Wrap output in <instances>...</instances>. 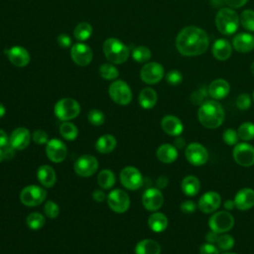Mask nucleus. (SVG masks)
I'll use <instances>...</instances> for the list:
<instances>
[{
    "mask_svg": "<svg viewBox=\"0 0 254 254\" xmlns=\"http://www.w3.org/2000/svg\"><path fill=\"white\" fill-rule=\"evenodd\" d=\"M218 233H216V232H214V231H212V230H210L206 235H205V239H206V241L207 242H209V243H215L216 242V240H217V237H218Z\"/></svg>",
    "mask_w": 254,
    "mask_h": 254,
    "instance_id": "obj_57",
    "label": "nucleus"
},
{
    "mask_svg": "<svg viewBox=\"0 0 254 254\" xmlns=\"http://www.w3.org/2000/svg\"><path fill=\"white\" fill-rule=\"evenodd\" d=\"M232 48L238 53H249L254 50V36L250 33H239L232 40Z\"/></svg>",
    "mask_w": 254,
    "mask_h": 254,
    "instance_id": "obj_24",
    "label": "nucleus"
},
{
    "mask_svg": "<svg viewBox=\"0 0 254 254\" xmlns=\"http://www.w3.org/2000/svg\"><path fill=\"white\" fill-rule=\"evenodd\" d=\"M46 154L49 160L53 163H61L66 158L67 148L62 140L53 138L47 143Z\"/></svg>",
    "mask_w": 254,
    "mask_h": 254,
    "instance_id": "obj_15",
    "label": "nucleus"
},
{
    "mask_svg": "<svg viewBox=\"0 0 254 254\" xmlns=\"http://www.w3.org/2000/svg\"><path fill=\"white\" fill-rule=\"evenodd\" d=\"M209 46L206 32L197 26L183 28L176 38V48L185 57H196L204 54Z\"/></svg>",
    "mask_w": 254,
    "mask_h": 254,
    "instance_id": "obj_1",
    "label": "nucleus"
},
{
    "mask_svg": "<svg viewBox=\"0 0 254 254\" xmlns=\"http://www.w3.org/2000/svg\"><path fill=\"white\" fill-rule=\"evenodd\" d=\"M215 26L222 35H232L239 27V16L234 9L229 7L220 8L215 15Z\"/></svg>",
    "mask_w": 254,
    "mask_h": 254,
    "instance_id": "obj_3",
    "label": "nucleus"
},
{
    "mask_svg": "<svg viewBox=\"0 0 254 254\" xmlns=\"http://www.w3.org/2000/svg\"><path fill=\"white\" fill-rule=\"evenodd\" d=\"M225 113L222 105L214 99L205 100L199 105L197 110V119L199 123L208 129L219 127L224 121Z\"/></svg>",
    "mask_w": 254,
    "mask_h": 254,
    "instance_id": "obj_2",
    "label": "nucleus"
},
{
    "mask_svg": "<svg viewBox=\"0 0 254 254\" xmlns=\"http://www.w3.org/2000/svg\"><path fill=\"white\" fill-rule=\"evenodd\" d=\"M223 207L225 208V210H232L233 208H236L235 207V203H234V200H231V199H227L223 202Z\"/></svg>",
    "mask_w": 254,
    "mask_h": 254,
    "instance_id": "obj_59",
    "label": "nucleus"
},
{
    "mask_svg": "<svg viewBox=\"0 0 254 254\" xmlns=\"http://www.w3.org/2000/svg\"><path fill=\"white\" fill-rule=\"evenodd\" d=\"M235 207L239 210H248L254 206V190L243 188L234 196Z\"/></svg>",
    "mask_w": 254,
    "mask_h": 254,
    "instance_id": "obj_21",
    "label": "nucleus"
},
{
    "mask_svg": "<svg viewBox=\"0 0 254 254\" xmlns=\"http://www.w3.org/2000/svg\"><path fill=\"white\" fill-rule=\"evenodd\" d=\"M168 217L158 211H154L148 218V225L154 232H162L168 227Z\"/></svg>",
    "mask_w": 254,
    "mask_h": 254,
    "instance_id": "obj_31",
    "label": "nucleus"
},
{
    "mask_svg": "<svg viewBox=\"0 0 254 254\" xmlns=\"http://www.w3.org/2000/svg\"><path fill=\"white\" fill-rule=\"evenodd\" d=\"M174 146L177 149H183V148L187 147V144H186V141L184 138L177 136V138L174 140Z\"/></svg>",
    "mask_w": 254,
    "mask_h": 254,
    "instance_id": "obj_56",
    "label": "nucleus"
},
{
    "mask_svg": "<svg viewBox=\"0 0 254 254\" xmlns=\"http://www.w3.org/2000/svg\"><path fill=\"white\" fill-rule=\"evenodd\" d=\"M239 21L245 30L249 32H254V10H244L239 16Z\"/></svg>",
    "mask_w": 254,
    "mask_h": 254,
    "instance_id": "obj_40",
    "label": "nucleus"
},
{
    "mask_svg": "<svg viewBox=\"0 0 254 254\" xmlns=\"http://www.w3.org/2000/svg\"><path fill=\"white\" fill-rule=\"evenodd\" d=\"M234 238L230 235V234H226V233H221L220 235H218L217 240H216V246L218 247L219 250H223V251H227L232 249V247L234 246Z\"/></svg>",
    "mask_w": 254,
    "mask_h": 254,
    "instance_id": "obj_41",
    "label": "nucleus"
},
{
    "mask_svg": "<svg viewBox=\"0 0 254 254\" xmlns=\"http://www.w3.org/2000/svg\"><path fill=\"white\" fill-rule=\"evenodd\" d=\"M87 120L94 126H101L105 122V115L101 110L91 109L87 114Z\"/></svg>",
    "mask_w": 254,
    "mask_h": 254,
    "instance_id": "obj_43",
    "label": "nucleus"
},
{
    "mask_svg": "<svg viewBox=\"0 0 254 254\" xmlns=\"http://www.w3.org/2000/svg\"><path fill=\"white\" fill-rule=\"evenodd\" d=\"M221 205V197L218 192L209 190L204 192L198 199L197 206L203 213L215 212Z\"/></svg>",
    "mask_w": 254,
    "mask_h": 254,
    "instance_id": "obj_18",
    "label": "nucleus"
},
{
    "mask_svg": "<svg viewBox=\"0 0 254 254\" xmlns=\"http://www.w3.org/2000/svg\"><path fill=\"white\" fill-rule=\"evenodd\" d=\"M212 56L218 61H226L231 57L232 45L226 39H217L211 47Z\"/></svg>",
    "mask_w": 254,
    "mask_h": 254,
    "instance_id": "obj_25",
    "label": "nucleus"
},
{
    "mask_svg": "<svg viewBox=\"0 0 254 254\" xmlns=\"http://www.w3.org/2000/svg\"><path fill=\"white\" fill-rule=\"evenodd\" d=\"M107 204L114 212L123 213L127 211L130 206V197L123 190L115 189L108 193Z\"/></svg>",
    "mask_w": 254,
    "mask_h": 254,
    "instance_id": "obj_10",
    "label": "nucleus"
},
{
    "mask_svg": "<svg viewBox=\"0 0 254 254\" xmlns=\"http://www.w3.org/2000/svg\"><path fill=\"white\" fill-rule=\"evenodd\" d=\"M234 161L242 167L254 165V147L247 142L237 143L232 151Z\"/></svg>",
    "mask_w": 254,
    "mask_h": 254,
    "instance_id": "obj_13",
    "label": "nucleus"
},
{
    "mask_svg": "<svg viewBox=\"0 0 254 254\" xmlns=\"http://www.w3.org/2000/svg\"><path fill=\"white\" fill-rule=\"evenodd\" d=\"M60 134L64 139L67 141H73L76 139L78 135V129L73 123L68 121H64L60 125Z\"/></svg>",
    "mask_w": 254,
    "mask_h": 254,
    "instance_id": "obj_34",
    "label": "nucleus"
},
{
    "mask_svg": "<svg viewBox=\"0 0 254 254\" xmlns=\"http://www.w3.org/2000/svg\"><path fill=\"white\" fill-rule=\"evenodd\" d=\"M157 158L164 164H171L178 158V149L172 144H162L156 152Z\"/></svg>",
    "mask_w": 254,
    "mask_h": 254,
    "instance_id": "obj_27",
    "label": "nucleus"
},
{
    "mask_svg": "<svg viewBox=\"0 0 254 254\" xmlns=\"http://www.w3.org/2000/svg\"><path fill=\"white\" fill-rule=\"evenodd\" d=\"M92 35V27L87 22H81L76 25L73 30V36L79 42H84L90 38Z\"/></svg>",
    "mask_w": 254,
    "mask_h": 254,
    "instance_id": "obj_35",
    "label": "nucleus"
},
{
    "mask_svg": "<svg viewBox=\"0 0 254 254\" xmlns=\"http://www.w3.org/2000/svg\"><path fill=\"white\" fill-rule=\"evenodd\" d=\"M224 254H237V253H232V252H227V253H224Z\"/></svg>",
    "mask_w": 254,
    "mask_h": 254,
    "instance_id": "obj_63",
    "label": "nucleus"
},
{
    "mask_svg": "<svg viewBox=\"0 0 254 254\" xmlns=\"http://www.w3.org/2000/svg\"><path fill=\"white\" fill-rule=\"evenodd\" d=\"M5 112H6V109H5L4 105L0 102V118H2L5 115Z\"/></svg>",
    "mask_w": 254,
    "mask_h": 254,
    "instance_id": "obj_60",
    "label": "nucleus"
},
{
    "mask_svg": "<svg viewBox=\"0 0 254 254\" xmlns=\"http://www.w3.org/2000/svg\"><path fill=\"white\" fill-rule=\"evenodd\" d=\"M253 100H254V92H253Z\"/></svg>",
    "mask_w": 254,
    "mask_h": 254,
    "instance_id": "obj_64",
    "label": "nucleus"
},
{
    "mask_svg": "<svg viewBox=\"0 0 254 254\" xmlns=\"http://www.w3.org/2000/svg\"><path fill=\"white\" fill-rule=\"evenodd\" d=\"M116 138L111 134H104L100 136L95 142V149L100 154H107L112 152L116 147Z\"/></svg>",
    "mask_w": 254,
    "mask_h": 254,
    "instance_id": "obj_28",
    "label": "nucleus"
},
{
    "mask_svg": "<svg viewBox=\"0 0 254 254\" xmlns=\"http://www.w3.org/2000/svg\"><path fill=\"white\" fill-rule=\"evenodd\" d=\"M57 42H58L59 46L63 49H66L71 46V39L69 36H67L65 34L59 35L57 38Z\"/></svg>",
    "mask_w": 254,
    "mask_h": 254,
    "instance_id": "obj_51",
    "label": "nucleus"
},
{
    "mask_svg": "<svg viewBox=\"0 0 254 254\" xmlns=\"http://www.w3.org/2000/svg\"><path fill=\"white\" fill-rule=\"evenodd\" d=\"M2 150H3V153H4V160H7V161L13 159L15 154H16V149L10 143L5 145L2 148Z\"/></svg>",
    "mask_w": 254,
    "mask_h": 254,
    "instance_id": "obj_52",
    "label": "nucleus"
},
{
    "mask_svg": "<svg viewBox=\"0 0 254 254\" xmlns=\"http://www.w3.org/2000/svg\"><path fill=\"white\" fill-rule=\"evenodd\" d=\"M161 127L163 131L170 136H180L184 130V125L180 118L175 115H166L161 120Z\"/></svg>",
    "mask_w": 254,
    "mask_h": 254,
    "instance_id": "obj_23",
    "label": "nucleus"
},
{
    "mask_svg": "<svg viewBox=\"0 0 254 254\" xmlns=\"http://www.w3.org/2000/svg\"><path fill=\"white\" fill-rule=\"evenodd\" d=\"M9 143V138L4 130L0 129V148H3L5 145Z\"/></svg>",
    "mask_w": 254,
    "mask_h": 254,
    "instance_id": "obj_58",
    "label": "nucleus"
},
{
    "mask_svg": "<svg viewBox=\"0 0 254 254\" xmlns=\"http://www.w3.org/2000/svg\"><path fill=\"white\" fill-rule=\"evenodd\" d=\"M166 80L171 85H179L183 81V74L178 69H172L167 72Z\"/></svg>",
    "mask_w": 254,
    "mask_h": 254,
    "instance_id": "obj_46",
    "label": "nucleus"
},
{
    "mask_svg": "<svg viewBox=\"0 0 254 254\" xmlns=\"http://www.w3.org/2000/svg\"><path fill=\"white\" fill-rule=\"evenodd\" d=\"M143 206L149 211H156L160 209L164 203V196L160 189L149 188L142 195Z\"/></svg>",
    "mask_w": 254,
    "mask_h": 254,
    "instance_id": "obj_16",
    "label": "nucleus"
},
{
    "mask_svg": "<svg viewBox=\"0 0 254 254\" xmlns=\"http://www.w3.org/2000/svg\"><path fill=\"white\" fill-rule=\"evenodd\" d=\"M32 140L39 145L47 144L49 141V136L46 131L42 129H37L32 133Z\"/></svg>",
    "mask_w": 254,
    "mask_h": 254,
    "instance_id": "obj_48",
    "label": "nucleus"
},
{
    "mask_svg": "<svg viewBox=\"0 0 254 254\" xmlns=\"http://www.w3.org/2000/svg\"><path fill=\"white\" fill-rule=\"evenodd\" d=\"M151 57H152V53H151L150 49L145 46H138L135 49H133V51H132L133 60L140 64L148 63V61L151 59Z\"/></svg>",
    "mask_w": 254,
    "mask_h": 254,
    "instance_id": "obj_38",
    "label": "nucleus"
},
{
    "mask_svg": "<svg viewBox=\"0 0 254 254\" xmlns=\"http://www.w3.org/2000/svg\"><path fill=\"white\" fill-rule=\"evenodd\" d=\"M97 184L104 190L111 189L115 184V175L109 169H103L97 176Z\"/></svg>",
    "mask_w": 254,
    "mask_h": 254,
    "instance_id": "obj_33",
    "label": "nucleus"
},
{
    "mask_svg": "<svg viewBox=\"0 0 254 254\" xmlns=\"http://www.w3.org/2000/svg\"><path fill=\"white\" fill-rule=\"evenodd\" d=\"M139 104L144 109H151L153 108L158 100L157 92L151 87L143 88L139 93Z\"/></svg>",
    "mask_w": 254,
    "mask_h": 254,
    "instance_id": "obj_29",
    "label": "nucleus"
},
{
    "mask_svg": "<svg viewBox=\"0 0 254 254\" xmlns=\"http://www.w3.org/2000/svg\"><path fill=\"white\" fill-rule=\"evenodd\" d=\"M45 217L40 212H32L26 218L27 226L33 230L41 229L45 225Z\"/></svg>",
    "mask_w": 254,
    "mask_h": 254,
    "instance_id": "obj_39",
    "label": "nucleus"
},
{
    "mask_svg": "<svg viewBox=\"0 0 254 254\" xmlns=\"http://www.w3.org/2000/svg\"><path fill=\"white\" fill-rule=\"evenodd\" d=\"M208 95L214 100H220L226 97L230 91V85L227 80L223 78H216L212 80L207 86Z\"/></svg>",
    "mask_w": 254,
    "mask_h": 254,
    "instance_id": "obj_22",
    "label": "nucleus"
},
{
    "mask_svg": "<svg viewBox=\"0 0 254 254\" xmlns=\"http://www.w3.org/2000/svg\"><path fill=\"white\" fill-rule=\"evenodd\" d=\"M4 53L7 55L10 63L15 66L23 67L28 65L30 63L29 52L21 46H14L8 50H5Z\"/></svg>",
    "mask_w": 254,
    "mask_h": 254,
    "instance_id": "obj_19",
    "label": "nucleus"
},
{
    "mask_svg": "<svg viewBox=\"0 0 254 254\" xmlns=\"http://www.w3.org/2000/svg\"><path fill=\"white\" fill-rule=\"evenodd\" d=\"M31 139L32 134L27 128L18 127L12 131L9 138V143L16 150H24L29 146Z\"/></svg>",
    "mask_w": 254,
    "mask_h": 254,
    "instance_id": "obj_20",
    "label": "nucleus"
},
{
    "mask_svg": "<svg viewBox=\"0 0 254 254\" xmlns=\"http://www.w3.org/2000/svg\"><path fill=\"white\" fill-rule=\"evenodd\" d=\"M54 112L57 118L60 120L68 121L79 115L80 106L75 99L64 97L56 102Z\"/></svg>",
    "mask_w": 254,
    "mask_h": 254,
    "instance_id": "obj_5",
    "label": "nucleus"
},
{
    "mask_svg": "<svg viewBox=\"0 0 254 254\" xmlns=\"http://www.w3.org/2000/svg\"><path fill=\"white\" fill-rule=\"evenodd\" d=\"M70 57L79 66L88 65L92 61V51L84 43H76L70 49Z\"/></svg>",
    "mask_w": 254,
    "mask_h": 254,
    "instance_id": "obj_17",
    "label": "nucleus"
},
{
    "mask_svg": "<svg viewBox=\"0 0 254 254\" xmlns=\"http://www.w3.org/2000/svg\"><path fill=\"white\" fill-rule=\"evenodd\" d=\"M180 208L184 213H192L196 209V204L192 200H185L181 203Z\"/></svg>",
    "mask_w": 254,
    "mask_h": 254,
    "instance_id": "obj_50",
    "label": "nucleus"
},
{
    "mask_svg": "<svg viewBox=\"0 0 254 254\" xmlns=\"http://www.w3.org/2000/svg\"><path fill=\"white\" fill-rule=\"evenodd\" d=\"M44 212L49 218H56L60 213V207L54 200H48L44 204Z\"/></svg>",
    "mask_w": 254,
    "mask_h": 254,
    "instance_id": "obj_45",
    "label": "nucleus"
},
{
    "mask_svg": "<svg viewBox=\"0 0 254 254\" xmlns=\"http://www.w3.org/2000/svg\"><path fill=\"white\" fill-rule=\"evenodd\" d=\"M135 254H161V246L153 239H143L136 244Z\"/></svg>",
    "mask_w": 254,
    "mask_h": 254,
    "instance_id": "obj_32",
    "label": "nucleus"
},
{
    "mask_svg": "<svg viewBox=\"0 0 254 254\" xmlns=\"http://www.w3.org/2000/svg\"><path fill=\"white\" fill-rule=\"evenodd\" d=\"M199 254H219V249L213 243L205 242L199 247Z\"/></svg>",
    "mask_w": 254,
    "mask_h": 254,
    "instance_id": "obj_49",
    "label": "nucleus"
},
{
    "mask_svg": "<svg viewBox=\"0 0 254 254\" xmlns=\"http://www.w3.org/2000/svg\"><path fill=\"white\" fill-rule=\"evenodd\" d=\"M92 197L95 201L97 202H102L105 200L106 198V194L104 193V191L100 190H95L93 192H92Z\"/></svg>",
    "mask_w": 254,
    "mask_h": 254,
    "instance_id": "obj_54",
    "label": "nucleus"
},
{
    "mask_svg": "<svg viewBox=\"0 0 254 254\" xmlns=\"http://www.w3.org/2000/svg\"><path fill=\"white\" fill-rule=\"evenodd\" d=\"M237 134L240 140L248 142L254 139V123L250 121L243 122L237 129Z\"/></svg>",
    "mask_w": 254,
    "mask_h": 254,
    "instance_id": "obj_36",
    "label": "nucleus"
},
{
    "mask_svg": "<svg viewBox=\"0 0 254 254\" xmlns=\"http://www.w3.org/2000/svg\"><path fill=\"white\" fill-rule=\"evenodd\" d=\"M181 189L183 192L188 196L195 195L200 189L199 180L192 175H189L185 177L181 183Z\"/></svg>",
    "mask_w": 254,
    "mask_h": 254,
    "instance_id": "obj_30",
    "label": "nucleus"
},
{
    "mask_svg": "<svg viewBox=\"0 0 254 254\" xmlns=\"http://www.w3.org/2000/svg\"><path fill=\"white\" fill-rule=\"evenodd\" d=\"M208 95V91H207V87L205 86H200L198 88H196L194 91H192V93L190 94V101L193 103V104H196V105H200L202 104L205 100L206 97Z\"/></svg>",
    "mask_w": 254,
    "mask_h": 254,
    "instance_id": "obj_42",
    "label": "nucleus"
},
{
    "mask_svg": "<svg viewBox=\"0 0 254 254\" xmlns=\"http://www.w3.org/2000/svg\"><path fill=\"white\" fill-rule=\"evenodd\" d=\"M47 196V191L37 185L26 186L20 192V200L26 206H37L41 204Z\"/></svg>",
    "mask_w": 254,
    "mask_h": 254,
    "instance_id": "obj_8",
    "label": "nucleus"
},
{
    "mask_svg": "<svg viewBox=\"0 0 254 254\" xmlns=\"http://www.w3.org/2000/svg\"><path fill=\"white\" fill-rule=\"evenodd\" d=\"M98 169V161L97 159L89 154L81 155L76 159L73 165L74 172L83 178H87L92 176Z\"/></svg>",
    "mask_w": 254,
    "mask_h": 254,
    "instance_id": "obj_12",
    "label": "nucleus"
},
{
    "mask_svg": "<svg viewBox=\"0 0 254 254\" xmlns=\"http://www.w3.org/2000/svg\"><path fill=\"white\" fill-rule=\"evenodd\" d=\"M165 70L161 64L156 62L146 63L141 70L140 77L147 84H156L164 77Z\"/></svg>",
    "mask_w": 254,
    "mask_h": 254,
    "instance_id": "obj_11",
    "label": "nucleus"
},
{
    "mask_svg": "<svg viewBox=\"0 0 254 254\" xmlns=\"http://www.w3.org/2000/svg\"><path fill=\"white\" fill-rule=\"evenodd\" d=\"M252 99L248 93H241L236 98V106L240 110H247L251 106Z\"/></svg>",
    "mask_w": 254,
    "mask_h": 254,
    "instance_id": "obj_47",
    "label": "nucleus"
},
{
    "mask_svg": "<svg viewBox=\"0 0 254 254\" xmlns=\"http://www.w3.org/2000/svg\"><path fill=\"white\" fill-rule=\"evenodd\" d=\"M168 184H169V180L166 176H160L156 182L158 189H165L168 186Z\"/></svg>",
    "mask_w": 254,
    "mask_h": 254,
    "instance_id": "obj_55",
    "label": "nucleus"
},
{
    "mask_svg": "<svg viewBox=\"0 0 254 254\" xmlns=\"http://www.w3.org/2000/svg\"><path fill=\"white\" fill-rule=\"evenodd\" d=\"M234 225V217L227 210L215 211L208 219L210 230L221 234L229 231Z\"/></svg>",
    "mask_w": 254,
    "mask_h": 254,
    "instance_id": "obj_6",
    "label": "nucleus"
},
{
    "mask_svg": "<svg viewBox=\"0 0 254 254\" xmlns=\"http://www.w3.org/2000/svg\"><path fill=\"white\" fill-rule=\"evenodd\" d=\"M98 72L100 76L106 80H113L116 79L119 75L117 67L113 64H102L99 68Z\"/></svg>",
    "mask_w": 254,
    "mask_h": 254,
    "instance_id": "obj_37",
    "label": "nucleus"
},
{
    "mask_svg": "<svg viewBox=\"0 0 254 254\" xmlns=\"http://www.w3.org/2000/svg\"><path fill=\"white\" fill-rule=\"evenodd\" d=\"M222 139L224 143L228 146H235L238 143L239 137L237 134V130L233 128H227L222 133Z\"/></svg>",
    "mask_w": 254,
    "mask_h": 254,
    "instance_id": "obj_44",
    "label": "nucleus"
},
{
    "mask_svg": "<svg viewBox=\"0 0 254 254\" xmlns=\"http://www.w3.org/2000/svg\"><path fill=\"white\" fill-rule=\"evenodd\" d=\"M103 54L111 64L125 63L130 56V49L116 38H108L103 43Z\"/></svg>",
    "mask_w": 254,
    "mask_h": 254,
    "instance_id": "obj_4",
    "label": "nucleus"
},
{
    "mask_svg": "<svg viewBox=\"0 0 254 254\" xmlns=\"http://www.w3.org/2000/svg\"><path fill=\"white\" fill-rule=\"evenodd\" d=\"M4 160V153H3V150L2 148H0V163Z\"/></svg>",
    "mask_w": 254,
    "mask_h": 254,
    "instance_id": "obj_61",
    "label": "nucleus"
},
{
    "mask_svg": "<svg viewBox=\"0 0 254 254\" xmlns=\"http://www.w3.org/2000/svg\"><path fill=\"white\" fill-rule=\"evenodd\" d=\"M37 178L40 184L45 188H52L56 184L57 175L55 170L49 165H42L37 171Z\"/></svg>",
    "mask_w": 254,
    "mask_h": 254,
    "instance_id": "obj_26",
    "label": "nucleus"
},
{
    "mask_svg": "<svg viewBox=\"0 0 254 254\" xmlns=\"http://www.w3.org/2000/svg\"><path fill=\"white\" fill-rule=\"evenodd\" d=\"M119 178L122 186L130 190H136L140 189L144 182L141 172L132 166L123 168L120 172Z\"/></svg>",
    "mask_w": 254,
    "mask_h": 254,
    "instance_id": "obj_9",
    "label": "nucleus"
},
{
    "mask_svg": "<svg viewBox=\"0 0 254 254\" xmlns=\"http://www.w3.org/2000/svg\"><path fill=\"white\" fill-rule=\"evenodd\" d=\"M110 98L119 105H127L132 100V91L130 86L121 79L114 80L108 88Z\"/></svg>",
    "mask_w": 254,
    "mask_h": 254,
    "instance_id": "obj_7",
    "label": "nucleus"
},
{
    "mask_svg": "<svg viewBox=\"0 0 254 254\" xmlns=\"http://www.w3.org/2000/svg\"><path fill=\"white\" fill-rule=\"evenodd\" d=\"M223 1L229 8H232V9L241 8L248 2V0H223Z\"/></svg>",
    "mask_w": 254,
    "mask_h": 254,
    "instance_id": "obj_53",
    "label": "nucleus"
},
{
    "mask_svg": "<svg viewBox=\"0 0 254 254\" xmlns=\"http://www.w3.org/2000/svg\"><path fill=\"white\" fill-rule=\"evenodd\" d=\"M250 69H251V72H252V74L254 75V62L252 63V64H251V67H250Z\"/></svg>",
    "mask_w": 254,
    "mask_h": 254,
    "instance_id": "obj_62",
    "label": "nucleus"
},
{
    "mask_svg": "<svg viewBox=\"0 0 254 254\" xmlns=\"http://www.w3.org/2000/svg\"><path fill=\"white\" fill-rule=\"evenodd\" d=\"M185 156L188 162L193 166H202L207 162L208 152L200 143H190L185 148Z\"/></svg>",
    "mask_w": 254,
    "mask_h": 254,
    "instance_id": "obj_14",
    "label": "nucleus"
}]
</instances>
